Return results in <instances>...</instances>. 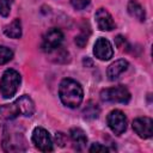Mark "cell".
<instances>
[{
  "instance_id": "obj_22",
  "label": "cell",
  "mask_w": 153,
  "mask_h": 153,
  "mask_svg": "<svg viewBox=\"0 0 153 153\" xmlns=\"http://www.w3.org/2000/svg\"><path fill=\"white\" fill-rule=\"evenodd\" d=\"M87 39H88V38H87V36L81 33V35H79V36H76V37H75V43H76L80 48H82V47L87 43Z\"/></svg>"
},
{
  "instance_id": "obj_18",
  "label": "cell",
  "mask_w": 153,
  "mask_h": 153,
  "mask_svg": "<svg viewBox=\"0 0 153 153\" xmlns=\"http://www.w3.org/2000/svg\"><path fill=\"white\" fill-rule=\"evenodd\" d=\"M13 0H0V14L2 17H7L11 11Z\"/></svg>"
},
{
  "instance_id": "obj_3",
  "label": "cell",
  "mask_w": 153,
  "mask_h": 153,
  "mask_svg": "<svg viewBox=\"0 0 153 153\" xmlns=\"http://www.w3.org/2000/svg\"><path fill=\"white\" fill-rule=\"evenodd\" d=\"M2 148L6 152H20L26 149L24 135L14 129H5L2 136Z\"/></svg>"
},
{
  "instance_id": "obj_5",
  "label": "cell",
  "mask_w": 153,
  "mask_h": 153,
  "mask_svg": "<svg viewBox=\"0 0 153 153\" xmlns=\"http://www.w3.org/2000/svg\"><path fill=\"white\" fill-rule=\"evenodd\" d=\"M63 41V33L60 29L53 27L49 31L45 32L42 41V49L45 53H51L60 48L61 43Z\"/></svg>"
},
{
  "instance_id": "obj_19",
  "label": "cell",
  "mask_w": 153,
  "mask_h": 153,
  "mask_svg": "<svg viewBox=\"0 0 153 153\" xmlns=\"http://www.w3.org/2000/svg\"><path fill=\"white\" fill-rule=\"evenodd\" d=\"M98 114H99V109L94 104L93 105H88L84 110V115H85L86 118H96V117H98Z\"/></svg>"
},
{
  "instance_id": "obj_16",
  "label": "cell",
  "mask_w": 153,
  "mask_h": 153,
  "mask_svg": "<svg viewBox=\"0 0 153 153\" xmlns=\"http://www.w3.org/2000/svg\"><path fill=\"white\" fill-rule=\"evenodd\" d=\"M128 12L131 17H134L135 19H137L140 22H145V19H146V13H145L143 7L134 0L129 1V4H128Z\"/></svg>"
},
{
  "instance_id": "obj_2",
  "label": "cell",
  "mask_w": 153,
  "mask_h": 153,
  "mask_svg": "<svg viewBox=\"0 0 153 153\" xmlns=\"http://www.w3.org/2000/svg\"><path fill=\"white\" fill-rule=\"evenodd\" d=\"M22 78L20 74L14 69H6L1 76L0 81V92L1 96L6 99L13 97L19 88Z\"/></svg>"
},
{
  "instance_id": "obj_9",
  "label": "cell",
  "mask_w": 153,
  "mask_h": 153,
  "mask_svg": "<svg viewBox=\"0 0 153 153\" xmlns=\"http://www.w3.org/2000/svg\"><path fill=\"white\" fill-rule=\"evenodd\" d=\"M93 54L96 55L97 59H99L102 61L110 60L114 55V49H112L111 43L106 38L99 37L93 45Z\"/></svg>"
},
{
  "instance_id": "obj_4",
  "label": "cell",
  "mask_w": 153,
  "mask_h": 153,
  "mask_svg": "<svg viewBox=\"0 0 153 153\" xmlns=\"http://www.w3.org/2000/svg\"><path fill=\"white\" fill-rule=\"evenodd\" d=\"M100 98L104 102L111 103H128L130 100V93L124 86H115L110 88H105L100 92Z\"/></svg>"
},
{
  "instance_id": "obj_20",
  "label": "cell",
  "mask_w": 153,
  "mask_h": 153,
  "mask_svg": "<svg viewBox=\"0 0 153 153\" xmlns=\"http://www.w3.org/2000/svg\"><path fill=\"white\" fill-rule=\"evenodd\" d=\"M71 2L75 10H82L90 4V0H71Z\"/></svg>"
},
{
  "instance_id": "obj_12",
  "label": "cell",
  "mask_w": 153,
  "mask_h": 153,
  "mask_svg": "<svg viewBox=\"0 0 153 153\" xmlns=\"http://www.w3.org/2000/svg\"><path fill=\"white\" fill-rule=\"evenodd\" d=\"M16 104H17V106L19 109L20 115L26 116V117H30V116L33 115V112H35V104H33L32 99L29 96L24 94V96L19 97L16 100Z\"/></svg>"
},
{
  "instance_id": "obj_11",
  "label": "cell",
  "mask_w": 153,
  "mask_h": 153,
  "mask_svg": "<svg viewBox=\"0 0 153 153\" xmlns=\"http://www.w3.org/2000/svg\"><path fill=\"white\" fill-rule=\"evenodd\" d=\"M19 115L20 112L16 102L11 104H5L0 106V124H7L14 118H17Z\"/></svg>"
},
{
  "instance_id": "obj_14",
  "label": "cell",
  "mask_w": 153,
  "mask_h": 153,
  "mask_svg": "<svg viewBox=\"0 0 153 153\" xmlns=\"http://www.w3.org/2000/svg\"><path fill=\"white\" fill-rule=\"evenodd\" d=\"M69 135H71V140L73 142L74 148L76 151H82L87 143V136L85 131L80 128H72L69 131Z\"/></svg>"
},
{
  "instance_id": "obj_8",
  "label": "cell",
  "mask_w": 153,
  "mask_h": 153,
  "mask_svg": "<svg viewBox=\"0 0 153 153\" xmlns=\"http://www.w3.org/2000/svg\"><path fill=\"white\" fill-rule=\"evenodd\" d=\"M133 129L141 139H149L153 134V121L149 117H137L133 121Z\"/></svg>"
},
{
  "instance_id": "obj_13",
  "label": "cell",
  "mask_w": 153,
  "mask_h": 153,
  "mask_svg": "<svg viewBox=\"0 0 153 153\" xmlns=\"http://www.w3.org/2000/svg\"><path fill=\"white\" fill-rule=\"evenodd\" d=\"M127 68H128V62H127L126 60H123V59L117 60V61L112 62V63L108 67V71H106L108 78L114 81V80L118 79L120 75H121L123 72L127 71Z\"/></svg>"
},
{
  "instance_id": "obj_15",
  "label": "cell",
  "mask_w": 153,
  "mask_h": 153,
  "mask_svg": "<svg viewBox=\"0 0 153 153\" xmlns=\"http://www.w3.org/2000/svg\"><path fill=\"white\" fill-rule=\"evenodd\" d=\"M4 32L10 38H20L22 36V23L19 19H14L8 25L5 26Z\"/></svg>"
},
{
  "instance_id": "obj_6",
  "label": "cell",
  "mask_w": 153,
  "mask_h": 153,
  "mask_svg": "<svg viewBox=\"0 0 153 153\" xmlns=\"http://www.w3.org/2000/svg\"><path fill=\"white\" fill-rule=\"evenodd\" d=\"M32 142L42 152H51L53 151V140L48 130L42 127H36L32 131Z\"/></svg>"
},
{
  "instance_id": "obj_7",
  "label": "cell",
  "mask_w": 153,
  "mask_h": 153,
  "mask_svg": "<svg viewBox=\"0 0 153 153\" xmlns=\"http://www.w3.org/2000/svg\"><path fill=\"white\" fill-rule=\"evenodd\" d=\"M108 124L116 135H121L127 129V117L121 110H112L108 115Z\"/></svg>"
},
{
  "instance_id": "obj_17",
  "label": "cell",
  "mask_w": 153,
  "mask_h": 153,
  "mask_svg": "<svg viewBox=\"0 0 153 153\" xmlns=\"http://www.w3.org/2000/svg\"><path fill=\"white\" fill-rule=\"evenodd\" d=\"M13 57V51L4 45H0V65H5Z\"/></svg>"
},
{
  "instance_id": "obj_21",
  "label": "cell",
  "mask_w": 153,
  "mask_h": 153,
  "mask_svg": "<svg viewBox=\"0 0 153 153\" xmlns=\"http://www.w3.org/2000/svg\"><path fill=\"white\" fill-rule=\"evenodd\" d=\"M90 152H108L109 149H108V147H105V146H103V145H100V143H93L91 147H90V149H88Z\"/></svg>"
},
{
  "instance_id": "obj_1",
  "label": "cell",
  "mask_w": 153,
  "mask_h": 153,
  "mask_svg": "<svg viewBox=\"0 0 153 153\" xmlns=\"http://www.w3.org/2000/svg\"><path fill=\"white\" fill-rule=\"evenodd\" d=\"M59 96L61 102L68 108H78L84 98L82 87L79 82L73 79L66 78L60 82L59 86Z\"/></svg>"
},
{
  "instance_id": "obj_10",
  "label": "cell",
  "mask_w": 153,
  "mask_h": 153,
  "mask_svg": "<svg viewBox=\"0 0 153 153\" xmlns=\"http://www.w3.org/2000/svg\"><path fill=\"white\" fill-rule=\"evenodd\" d=\"M96 22L98 25V29L102 31H111L115 29V22L112 20L111 14L105 10V8H99L97 10L96 14Z\"/></svg>"
}]
</instances>
